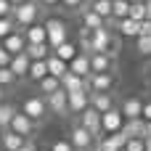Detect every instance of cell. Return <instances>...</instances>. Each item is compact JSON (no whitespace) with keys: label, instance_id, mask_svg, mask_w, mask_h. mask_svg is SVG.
Listing matches in <instances>:
<instances>
[{"label":"cell","instance_id":"1","mask_svg":"<svg viewBox=\"0 0 151 151\" xmlns=\"http://www.w3.org/2000/svg\"><path fill=\"white\" fill-rule=\"evenodd\" d=\"M93 53H106V56L117 58V53H119V42H117V37H114V32H111L109 27L96 29V32L90 35V56H93Z\"/></svg>","mask_w":151,"mask_h":151},{"label":"cell","instance_id":"2","mask_svg":"<svg viewBox=\"0 0 151 151\" xmlns=\"http://www.w3.org/2000/svg\"><path fill=\"white\" fill-rule=\"evenodd\" d=\"M40 3L37 0H27V3H21V5H16L13 8V24H16V29H29L32 24H37V19H40Z\"/></svg>","mask_w":151,"mask_h":151},{"label":"cell","instance_id":"3","mask_svg":"<svg viewBox=\"0 0 151 151\" xmlns=\"http://www.w3.org/2000/svg\"><path fill=\"white\" fill-rule=\"evenodd\" d=\"M45 29H48V45L56 50L58 45L69 42V29H66V21L61 19H48L45 21Z\"/></svg>","mask_w":151,"mask_h":151},{"label":"cell","instance_id":"4","mask_svg":"<svg viewBox=\"0 0 151 151\" xmlns=\"http://www.w3.org/2000/svg\"><path fill=\"white\" fill-rule=\"evenodd\" d=\"M21 111L37 125V122H42L45 117H48V104H45V98L42 96H29L24 104H21Z\"/></svg>","mask_w":151,"mask_h":151},{"label":"cell","instance_id":"5","mask_svg":"<svg viewBox=\"0 0 151 151\" xmlns=\"http://www.w3.org/2000/svg\"><path fill=\"white\" fill-rule=\"evenodd\" d=\"M80 125H82V127H85V130H88V133H90V135L96 138V143H98V141L104 138V127H101V114H98V111H96L93 106H90V109H85V111L80 114Z\"/></svg>","mask_w":151,"mask_h":151},{"label":"cell","instance_id":"6","mask_svg":"<svg viewBox=\"0 0 151 151\" xmlns=\"http://www.w3.org/2000/svg\"><path fill=\"white\" fill-rule=\"evenodd\" d=\"M85 85H88V93H111L117 85V74H90Z\"/></svg>","mask_w":151,"mask_h":151},{"label":"cell","instance_id":"7","mask_svg":"<svg viewBox=\"0 0 151 151\" xmlns=\"http://www.w3.org/2000/svg\"><path fill=\"white\" fill-rule=\"evenodd\" d=\"M69 143L74 146V151H88V149L96 146V138H93V135H90V133L77 122V125L69 130Z\"/></svg>","mask_w":151,"mask_h":151},{"label":"cell","instance_id":"8","mask_svg":"<svg viewBox=\"0 0 151 151\" xmlns=\"http://www.w3.org/2000/svg\"><path fill=\"white\" fill-rule=\"evenodd\" d=\"M101 127H104V135H114V133H122V127H125V117H122L119 106H114L111 111L101 114Z\"/></svg>","mask_w":151,"mask_h":151},{"label":"cell","instance_id":"9","mask_svg":"<svg viewBox=\"0 0 151 151\" xmlns=\"http://www.w3.org/2000/svg\"><path fill=\"white\" fill-rule=\"evenodd\" d=\"M45 104H48V111L56 114V117H66V114H69V93H66L64 88L56 90L53 96H48Z\"/></svg>","mask_w":151,"mask_h":151},{"label":"cell","instance_id":"10","mask_svg":"<svg viewBox=\"0 0 151 151\" xmlns=\"http://www.w3.org/2000/svg\"><path fill=\"white\" fill-rule=\"evenodd\" d=\"M90 69H93V74H114L117 72V58H111L106 53H93L90 56Z\"/></svg>","mask_w":151,"mask_h":151},{"label":"cell","instance_id":"11","mask_svg":"<svg viewBox=\"0 0 151 151\" xmlns=\"http://www.w3.org/2000/svg\"><path fill=\"white\" fill-rule=\"evenodd\" d=\"M35 127H37V125H35L24 111H19V114L13 117V122H11V127H8V130H13L16 135H21V138H27V141H29V138H32V133H35Z\"/></svg>","mask_w":151,"mask_h":151},{"label":"cell","instance_id":"12","mask_svg":"<svg viewBox=\"0 0 151 151\" xmlns=\"http://www.w3.org/2000/svg\"><path fill=\"white\" fill-rule=\"evenodd\" d=\"M0 45H3L11 56H19V53H24V50H27V37H24V32H21V29H16V32H13V35H8Z\"/></svg>","mask_w":151,"mask_h":151},{"label":"cell","instance_id":"13","mask_svg":"<svg viewBox=\"0 0 151 151\" xmlns=\"http://www.w3.org/2000/svg\"><path fill=\"white\" fill-rule=\"evenodd\" d=\"M119 111H122V117H125V119H143V101H141V98H135V96H130V98H125V101H122Z\"/></svg>","mask_w":151,"mask_h":151},{"label":"cell","instance_id":"14","mask_svg":"<svg viewBox=\"0 0 151 151\" xmlns=\"http://www.w3.org/2000/svg\"><path fill=\"white\" fill-rule=\"evenodd\" d=\"M104 27H109V21H106V19H101L90 5H85V11H82V29L96 32V29H104Z\"/></svg>","mask_w":151,"mask_h":151},{"label":"cell","instance_id":"15","mask_svg":"<svg viewBox=\"0 0 151 151\" xmlns=\"http://www.w3.org/2000/svg\"><path fill=\"white\" fill-rule=\"evenodd\" d=\"M85 109H90V93L88 90L69 93V114H82Z\"/></svg>","mask_w":151,"mask_h":151},{"label":"cell","instance_id":"16","mask_svg":"<svg viewBox=\"0 0 151 151\" xmlns=\"http://www.w3.org/2000/svg\"><path fill=\"white\" fill-rule=\"evenodd\" d=\"M29 66H32V58L27 56V50L24 53H19V56H13V61H11V72L16 74V80H21V77H29Z\"/></svg>","mask_w":151,"mask_h":151},{"label":"cell","instance_id":"17","mask_svg":"<svg viewBox=\"0 0 151 151\" xmlns=\"http://www.w3.org/2000/svg\"><path fill=\"white\" fill-rule=\"evenodd\" d=\"M69 72L77 74V77H82V80H88V77L93 74V69H90V56H88V53H80V56L69 64Z\"/></svg>","mask_w":151,"mask_h":151},{"label":"cell","instance_id":"18","mask_svg":"<svg viewBox=\"0 0 151 151\" xmlns=\"http://www.w3.org/2000/svg\"><path fill=\"white\" fill-rule=\"evenodd\" d=\"M90 106L98 114H106V111L114 109V96L111 93H90Z\"/></svg>","mask_w":151,"mask_h":151},{"label":"cell","instance_id":"19","mask_svg":"<svg viewBox=\"0 0 151 151\" xmlns=\"http://www.w3.org/2000/svg\"><path fill=\"white\" fill-rule=\"evenodd\" d=\"M125 146H127V138H125L122 133L104 135V138L98 141V149H101V151H125Z\"/></svg>","mask_w":151,"mask_h":151},{"label":"cell","instance_id":"20","mask_svg":"<svg viewBox=\"0 0 151 151\" xmlns=\"http://www.w3.org/2000/svg\"><path fill=\"white\" fill-rule=\"evenodd\" d=\"M114 29H119V35L125 37H141V21H133V19H122V21H109Z\"/></svg>","mask_w":151,"mask_h":151},{"label":"cell","instance_id":"21","mask_svg":"<svg viewBox=\"0 0 151 151\" xmlns=\"http://www.w3.org/2000/svg\"><path fill=\"white\" fill-rule=\"evenodd\" d=\"M24 37H27V45H42L48 42V29L45 24H32L29 29H24Z\"/></svg>","mask_w":151,"mask_h":151},{"label":"cell","instance_id":"22","mask_svg":"<svg viewBox=\"0 0 151 151\" xmlns=\"http://www.w3.org/2000/svg\"><path fill=\"white\" fill-rule=\"evenodd\" d=\"M143 133H146V122H143V119H125L122 135H125L127 141H133V138H143Z\"/></svg>","mask_w":151,"mask_h":151},{"label":"cell","instance_id":"23","mask_svg":"<svg viewBox=\"0 0 151 151\" xmlns=\"http://www.w3.org/2000/svg\"><path fill=\"white\" fill-rule=\"evenodd\" d=\"M24 143H27V138L16 135L13 130H5V133H3V138H0V146H3V151H19Z\"/></svg>","mask_w":151,"mask_h":151},{"label":"cell","instance_id":"24","mask_svg":"<svg viewBox=\"0 0 151 151\" xmlns=\"http://www.w3.org/2000/svg\"><path fill=\"white\" fill-rule=\"evenodd\" d=\"M48 74L56 77V80H64V77L69 74V64L61 61L58 56H50V58H48Z\"/></svg>","mask_w":151,"mask_h":151},{"label":"cell","instance_id":"25","mask_svg":"<svg viewBox=\"0 0 151 151\" xmlns=\"http://www.w3.org/2000/svg\"><path fill=\"white\" fill-rule=\"evenodd\" d=\"M27 56L32 61H48L53 56V48L48 42H42V45H27Z\"/></svg>","mask_w":151,"mask_h":151},{"label":"cell","instance_id":"26","mask_svg":"<svg viewBox=\"0 0 151 151\" xmlns=\"http://www.w3.org/2000/svg\"><path fill=\"white\" fill-rule=\"evenodd\" d=\"M61 88H64L66 93H80V90H88L85 80H82V77H77V74H72V72L61 80Z\"/></svg>","mask_w":151,"mask_h":151},{"label":"cell","instance_id":"27","mask_svg":"<svg viewBox=\"0 0 151 151\" xmlns=\"http://www.w3.org/2000/svg\"><path fill=\"white\" fill-rule=\"evenodd\" d=\"M53 56H58L61 61H66V64H72L77 56H80V50H77V45L74 42H64V45H58L56 50H53Z\"/></svg>","mask_w":151,"mask_h":151},{"label":"cell","instance_id":"28","mask_svg":"<svg viewBox=\"0 0 151 151\" xmlns=\"http://www.w3.org/2000/svg\"><path fill=\"white\" fill-rule=\"evenodd\" d=\"M37 88H40V93H42V98H48V96H53L56 90H61V80H56V77H45V80H40L37 82Z\"/></svg>","mask_w":151,"mask_h":151},{"label":"cell","instance_id":"29","mask_svg":"<svg viewBox=\"0 0 151 151\" xmlns=\"http://www.w3.org/2000/svg\"><path fill=\"white\" fill-rule=\"evenodd\" d=\"M130 16V3L127 0H111V21H122Z\"/></svg>","mask_w":151,"mask_h":151},{"label":"cell","instance_id":"30","mask_svg":"<svg viewBox=\"0 0 151 151\" xmlns=\"http://www.w3.org/2000/svg\"><path fill=\"white\" fill-rule=\"evenodd\" d=\"M16 114H19V109H16L13 104H0V127H3V130H8Z\"/></svg>","mask_w":151,"mask_h":151},{"label":"cell","instance_id":"31","mask_svg":"<svg viewBox=\"0 0 151 151\" xmlns=\"http://www.w3.org/2000/svg\"><path fill=\"white\" fill-rule=\"evenodd\" d=\"M48 77V61H32V66H29V80L32 82H40V80H45Z\"/></svg>","mask_w":151,"mask_h":151},{"label":"cell","instance_id":"32","mask_svg":"<svg viewBox=\"0 0 151 151\" xmlns=\"http://www.w3.org/2000/svg\"><path fill=\"white\" fill-rule=\"evenodd\" d=\"M101 19H106V21H111V0H96L93 5H90Z\"/></svg>","mask_w":151,"mask_h":151},{"label":"cell","instance_id":"33","mask_svg":"<svg viewBox=\"0 0 151 151\" xmlns=\"http://www.w3.org/2000/svg\"><path fill=\"white\" fill-rule=\"evenodd\" d=\"M127 19H133V21H146L149 16H146V3H130V16Z\"/></svg>","mask_w":151,"mask_h":151},{"label":"cell","instance_id":"34","mask_svg":"<svg viewBox=\"0 0 151 151\" xmlns=\"http://www.w3.org/2000/svg\"><path fill=\"white\" fill-rule=\"evenodd\" d=\"M135 50H138L141 56H151V37L149 35H143V37L135 40Z\"/></svg>","mask_w":151,"mask_h":151},{"label":"cell","instance_id":"35","mask_svg":"<svg viewBox=\"0 0 151 151\" xmlns=\"http://www.w3.org/2000/svg\"><path fill=\"white\" fill-rule=\"evenodd\" d=\"M16 32V24H13V19H0V42L8 37V35H13Z\"/></svg>","mask_w":151,"mask_h":151},{"label":"cell","instance_id":"36","mask_svg":"<svg viewBox=\"0 0 151 151\" xmlns=\"http://www.w3.org/2000/svg\"><path fill=\"white\" fill-rule=\"evenodd\" d=\"M61 5L72 13H82L85 11V0H61Z\"/></svg>","mask_w":151,"mask_h":151},{"label":"cell","instance_id":"37","mask_svg":"<svg viewBox=\"0 0 151 151\" xmlns=\"http://www.w3.org/2000/svg\"><path fill=\"white\" fill-rule=\"evenodd\" d=\"M16 82V74L11 69H0V88H11Z\"/></svg>","mask_w":151,"mask_h":151},{"label":"cell","instance_id":"38","mask_svg":"<svg viewBox=\"0 0 151 151\" xmlns=\"http://www.w3.org/2000/svg\"><path fill=\"white\" fill-rule=\"evenodd\" d=\"M125 151H146V141L143 138H133V141H127Z\"/></svg>","mask_w":151,"mask_h":151},{"label":"cell","instance_id":"39","mask_svg":"<svg viewBox=\"0 0 151 151\" xmlns=\"http://www.w3.org/2000/svg\"><path fill=\"white\" fill-rule=\"evenodd\" d=\"M13 16V5L11 0H0V19H11Z\"/></svg>","mask_w":151,"mask_h":151},{"label":"cell","instance_id":"40","mask_svg":"<svg viewBox=\"0 0 151 151\" xmlns=\"http://www.w3.org/2000/svg\"><path fill=\"white\" fill-rule=\"evenodd\" d=\"M11 61H13V56L0 45V69H8V66H11Z\"/></svg>","mask_w":151,"mask_h":151},{"label":"cell","instance_id":"41","mask_svg":"<svg viewBox=\"0 0 151 151\" xmlns=\"http://www.w3.org/2000/svg\"><path fill=\"white\" fill-rule=\"evenodd\" d=\"M50 151H74V146H72L69 141H56V143L50 146Z\"/></svg>","mask_w":151,"mask_h":151},{"label":"cell","instance_id":"42","mask_svg":"<svg viewBox=\"0 0 151 151\" xmlns=\"http://www.w3.org/2000/svg\"><path fill=\"white\" fill-rule=\"evenodd\" d=\"M143 122H151V101H143Z\"/></svg>","mask_w":151,"mask_h":151},{"label":"cell","instance_id":"43","mask_svg":"<svg viewBox=\"0 0 151 151\" xmlns=\"http://www.w3.org/2000/svg\"><path fill=\"white\" fill-rule=\"evenodd\" d=\"M40 3V8H56V5H61V0H37Z\"/></svg>","mask_w":151,"mask_h":151},{"label":"cell","instance_id":"44","mask_svg":"<svg viewBox=\"0 0 151 151\" xmlns=\"http://www.w3.org/2000/svg\"><path fill=\"white\" fill-rule=\"evenodd\" d=\"M19 151H40V149H37V146H35L32 141H27V143H24V146H21Z\"/></svg>","mask_w":151,"mask_h":151},{"label":"cell","instance_id":"45","mask_svg":"<svg viewBox=\"0 0 151 151\" xmlns=\"http://www.w3.org/2000/svg\"><path fill=\"white\" fill-rule=\"evenodd\" d=\"M143 141H151V122H146V133H143Z\"/></svg>","mask_w":151,"mask_h":151},{"label":"cell","instance_id":"46","mask_svg":"<svg viewBox=\"0 0 151 151\" xmlns=\"http://www.w3.org/2000/svg\"><path fill=\"white\" fill-rule=\"evenodd\" d=\"M146 16H149L146 21H151V0H146Z\"/></svg>","mask_w":151,"mask_h":151},{"label":"cell","instance_id":"47","mask_svg":"<svg viewBox=\"0 0 151 151\" xmlns=\"http://www.w3.org/2000/svg\"><path fill=\"white\" fill-rule=\"evenodd\" d=\"M146 82H149V85H151V66H149V69H146Z\"/></svg>","mask_w":151,"mask_h":151},{"label":"cell","instance_id":"48","mask_svg":"<svg viewBox=\"0 0 151 151\" xmlns=\"http://www.w3.org/2000/svg\"><path fill=\"white\" fill-rule=\"evenodd\" d=\"M21 3H27V0H11V5L16 8V5H21Z\"/></svg>","mask_w":151,"mask_h":151},{"label":"cell","instance_id":"49","mask_svg":"<svg viewBox=\"0 0 151 151\" xmlns=\"http://www.w3.org/2000/svg\"><path fill=\"white\" fill-rule=\"evenodd\" d=\"M3 90H5V88H0V104H5V101H3Z\"/></svg>","mask_w":151,"mask_h":151},{"label":"cell","instance_id":"50","mask_svg":"<svg viewBox=\"0 0 151 151\" xmlns=\"http://www.w3.org/2000/svg\"><path fill=\"white\" fill-rule=\"evenodd\" d=\"M88 151H101V149H98V143H96V146H93V149H88Z\"/></svg>","mask_w":151,"mask_h":151},{"label":"cell","instance_id":"51","mask_svg":"<svg viewBox=\"0 0 151 151\" xmlns=\"http://www.w3.org/2000/svg\"><path fill=\"white\" fill-rule=\"evenodd\" d=\"M146 151H151V141H146Z\"/></svg>","mask_w":151,"mask_h":151},{"label":"cell","instance_id":"52","mask_svg":"<svg viewBox=\"0 0 151 151\" xmlns=\"http://www.w3.org/2000/svg\"><path fill=\"white\" fill-rule=\"evenodd\" d=\"M93 3H96V0H85V5H93Z\"/></svg>","mask_w":151,"mask_h":151},{"label":"cell","instance_id":"53","mask_svg":"<svg viewBox=\"0 0 151 151\" xmlns=\"http://www.w3.org/2000/svg\"><path fill=\"white\" fill-rule=\"evenodd\" d=\"M127 3H146V0H127Z\"/></svg>","mask_w":151,"mask_h":151},{"label":"cell","instance_id":"54","mask_svg":"<svg viewBox=\"0 0 151 151\" xmlns=\"http://www.w3.org/2000/svg\"><path fill=\"white\" fill-rule=\"evenodd\" d=\"M3 133H5V130H3V127H0V138H3Z\"/></svg>","mask_w":151,"mask_h":151},{"label":"cell","instance_id":"55","mask_svg":"<svg viewBox=\"0 0 151 151\" xmlns=\"http://www.w3.org/2000/svg\"><path fill=\"white\" fill-rule=\"evenodd\" d=\"M40 151H50V149H40Z\"/></svg>","mask_w":151,"mask_h":151}]
</instances>
